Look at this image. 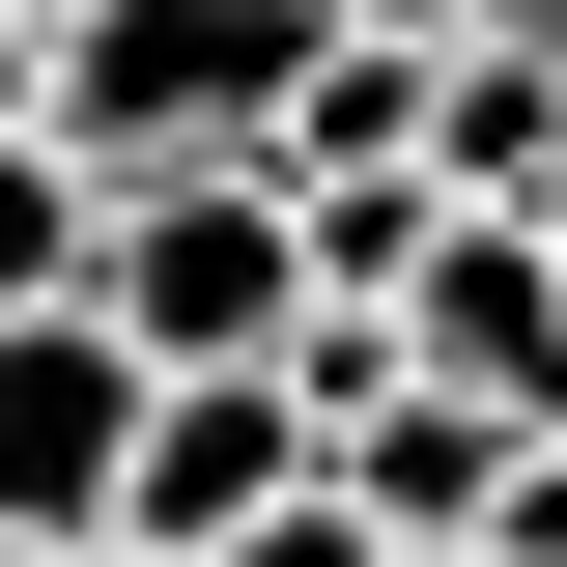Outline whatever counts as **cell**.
I'll return each mask as SVG.
<instances>
[{"instance_id": "9", "label": "cell", "mask_w": 567, "mask_h": 567, "mask_svg": "<svg viewBox=\"0 0 567 567\" xmlns=\"http://www.w3.org/2000/svg\"><path fill=\"white\" fill-rule=\"evenodd\" d=\"M483 567H567V425L511 454V511H483Z\"/></svg>"}, {"instance_id": "14", "label": "cell", "mask_w": 567, "mask_h": 567, "mask_svg": "<svg viewBox=\"0 0 567 567\" xmlns=\"http://www.w3.org/2000/svg\"><path fill=\"white\" fill-rule=\"evenodd\" d=\"M85 567H142V539H85Z\"/></svg>"}, {"instance_id": "10", "label": "cell", "mask_w": 567, "mask_h": 567, "mask_svg": "<svg viewBox=\"0 0 567 567\" xmlns=\"http://www.w3.org/2000/svg\"><path fill=\"white\" fill-rule=\"evenodd\" d=\"M341 29H425V58H454V29H483V0H341Z\"/></svg>"}, {"instance_id": "15", "label": "cell", "mask_w": 567, "mask_h": 567, "mask_svg": "<svg viewBox=\"0 0 567 567\" xmlns=\"http://www.w3.org/2000/svg\"><path fill=\"white\" fill-rule=\"evenodd\" d=\"M29 29H58V0H29Z\"/></svg>"}, {"instance_id": "6", "label": "cell", "mask_w": 567, "mask_h": 567, "mask_svg": "<svg viewBox=\"0 0 567 567\" xmlns=\"http://www.w3.org/2000/svg\"><path fill=\"white\" fill-rule=\"evenodd\" d=\"M425 85H454L425 29H341V58L284 85V142H256V171H284V199H341V171H454V142H425Z\"/></svg>"}, {"instance_id": "2", "label": "cell", "mask_w": 567, "mask_h": 567, "mask_svg": "<svg viewBox=\"0 0 567 567\" xmlns=\"http://www.w3.org/2000/svg\"><path fill=\"white\" fill-rule=\"evenodd\" d=\"M85 312H114L142 369H284L341 284H312V199L227 142V171H114V199H85Z\"/></svg>"}, {"instance_id": "8", "label": "cell", "mask_w": 567, "mask_h": 567, "mask_svg": "<svg viewBox=\"0 0 567 567\" xmlns=\"http://www.w3.org/2000/svg\"><path fill=\"white\" fill-rule=\"evenodd\" d=\"M227 567H398V539H369V483H284V511H256Z\"/></svg>"}, {"instance_id": "5", "label": "cell", "mask_w": 567, "mask_h": 567, "mask_svg": "<svg viewBox=\"0 0 567 567\" xmlns=\"http://www.w3.org/2000/svg\"><path fill=\"white\" fill-rule=\"evenodd\" d=\"M398 341L454 369V398H511V425H567V227H511V199H454V256L398 284Z\"/></svg>"}, {"instance_id": "3", "label": "cell", "mask_w": 567, "mask_h": 567, "mask_svg": "<svg viewBox=\"0 0 567 567\" xmlns=\"http://www.w3.org/2000/svg\"><path fill=\"white\" fill-rule=\"evenodd\" d=\"M142 398H171V369L114 341V312H0V539H114V483H142Z\"/></svg>"}, {"instance_id": "12", "label": "cell", "mask_w": 567, "mask_h": 567, "mask_svg": "<svg viewBox=\"0 0 567 567\" xmlns=\"http://www.w3.org/2000/svg\"><path fill=\"white\" fill-rule=\"evenodd\" d=\"M0 567H85V539H0Z\"/></svg>"}, {"instance_id": "7", "label": "cell", "mask_w": 567, "mask_h": 567, "mask_svg": "<svg viewBox=\"0 0 567 567\" xmlns=\"http://www.w3.org/2000/svg\"><path fill=\"white\" fill-rule=\"evenodd\" d=\"M58 284H85V171L0 114V312H58Z\"/></svg>"}, {"instance_id": "13", "label": "cell", "mask_w": 567, "mask_h": 567, "mask_svg": "<svg viewBox=\"0 0 567 567\" xmlns=\"http://www.w3.org/2000/svg\"><path fill=\"white\" fill-rule=\"evenodd\" d=\"M398 567H483V539H398Z\"/></svg>"}, {"instance_id": "4", "label": "cell", "mask_w": 567, "mask_h": 567, "mask_svg": "<svg viewBox=\"0 0 567 567\" xmlns=\"http://www.w3.org/2000/svg\"><path fill=\"white\" fill-rule=\"evenodd\" d=\"M284 483H341L312 369H171V398H142V483H114V539H142V567H227Z\"/></svg>"}, {"instance_id": "1", "label": "cell", "mask_w": 567, "mask_h": 567, "mask_svg": "<svg viewBox=\"0 0 567 567\" xmlns=\"http://www.w3.org/2000/svg\"><path fill=\"white\" fill-rule=\"evenodd\" d=\"M312 58H341V0H58L29 29V142H58L85 199L114 171H227V142H284Z\"/></svg>"}, {"instance_id": "11", "label": "cell", "mask_w": 567, "mask_h": 567, "mask_svg": "<svg viewBox=\"0 0 567 567\" xmlns=\"http://www.w3.org/2000/svg\"><path fill=\"white\" fill-rule=\"evenodd\" d=\"M483 29H511V58H567V0H483Z\"/></svg>"}]
</instances>
